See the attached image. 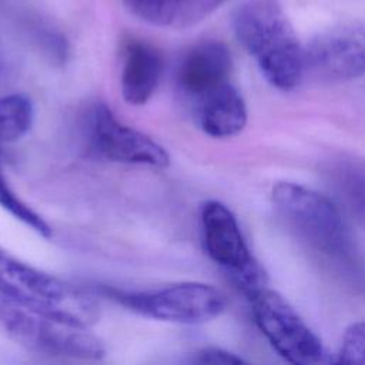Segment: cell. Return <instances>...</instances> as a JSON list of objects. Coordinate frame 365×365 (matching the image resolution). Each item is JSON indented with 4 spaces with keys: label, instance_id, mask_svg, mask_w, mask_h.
I'll return each mask as SVG.
<instances>
[{
    "label": "cell",
    "instance_id": "obj_6",
    "mask_svg": "<svg viewBox=\"0 0 365 365\" xmlns=\"http://www.w3.org/2000/svg\"><path fill=\"white\" fill-rule=\"evenodd\" d=\"M201 232L208 257L225 269L248 298L267 288V274L251 254L230 208L215 200L204 202L201 207Z\"/></svg>",
    "mask_w": 365,
    "mask_h": 365
},
{
    "label": "cell",
    "instance_id": "obj_8",
    "mask_svg": "<svg viewBox=\"0 0 365 365\" xmlns=\"http://www.w3.org/2000/svg\"><path fill=\"white\" fill-rule=\"evenodd\" d=\"M365 74V20H354L317 34L304 47V78L335 84Z\"/></svg>",
    "mask_w": 365,
    "mask_h": 365
},
{
    "label": "cell",
    "instance_id": "obj_11",
    "mask_svg": "<svg viewBox=\"0 0 365 365\" xmlns=\"http://www.w3.org/2000/svg\"><path fill=\"white\" fill-rule=\"evenodd\" d=\"M197 115L201 130L215 138L235 135L247 124L245 101L230 81L197 98Z\"/></svg>",
    "mask_w": 365,
    "mask_h": 365
},
{
    "label": "cell",
    "instance_id": "obj_10",
    "mask_svg": "<svg viewBox=\"0 0 365 365\" xmlns=\"http://www.w3.org/2000/svg\"><path fill=\"white\" fill-rule=\"evenodd\" d=\"M232 68L230 48L217 40H207L191 47L178 70V86L191 97L200 98L208 91L228 83Z\"/></svg>",
    "mask_w": 365,
    "mask_h": 365
},
{
    "label": "cell",
    "instance_id": "obj_16",
    "mask_svg": "<svg viewBox=\"0 0 365 365\" xmlns=\"http://www.w3.org/2000/svg\"><path fill=\"white\" fill-rule=\"evenodd\" d=\"M0 207L4 208L9 214H11L14 218L21 221L24 225L30 227L38 235L44 238H50L53 235V230L47 224V221L40 214H37L31 207H29L24 201H21L10 188L3 174L1 165H0Z\"/></svg>",
    "mask_w": 365,
    "mask_h": 365
},
{
    "label": "cell",
    "instance_id": "obj_5",
    "mask_svg": "<svg viewBox=\"0 0 365 365\" xmlns=\"http://www.w3.org/2000/svg\"><path fill=\"white\" fill-rule=\"evenodd\" d=\"M248 299L258 328L285 362L334 365L321 339L284 297L267 287Z\"/></svg>",
    "mask_w": 365,
    "mask_h": 365
},
{
    "label": "cell",
    "instance_id": "obj_15",
    "mask_svg": "<svg viewBox=\"0 0 365 365\" xmlns=\"http://www.w3.org/2000/svg\"><path fill=\"white\" fill-rule=\"evenodd\" d=\"M34 111L27 96L10 94L0 98V141L14 143L33 125Z\"/></svg>",
    "mask_w": 365,
    "mask_h": 365
},
{
    "label": "cell",
    "instance_id": "obj_12",
    "mask_svg": "<svg viewBox=\"0 0 365 365\" xmlns=\"http://www.w3.org/2000/svg\"><path fill=\"white\" fill-rule=\"evenodd\" d=\"M164 61L158 50L143 41H130L121 71V94L131 106H141L155 91Z\"/></svg>",
    "mask_w": 365,
    "mask_h": 365
},
{
    "label": "cell",
    "instance_id": "obj_17",
    "mask_svg": "<svg viewBox=\"0 0 365 365\" xmlns=\"http://www.w3.org/2000/svg\"><path fill=\"white\" fill-rule=\"evenodd\" d=\"M334 365H365V321L345 329Z\"/></svg>",
    "mask_w": 365,
    "mask_h": 365
},
{
    "label": "cell",
    "instance_id": "obj_14",
    "mask_svg": "<svg viewBox=\"0 0 365 365\" xmlns=\"http://www.w3.org/2000/svg\"><path fill=\"white\" fill-rule=\"evenodd\" d=\"M322 173L339 202L365 228V161L351 155L332 157Z\"/></svg>",
    "mask_w": 365,
    "mask_h": 365
},
{
    "label": "cell",
    "instance_id": "obj_1",
    "mask_svg": "<svg viewBox=\"0 0 365 365\" xmlns=\"http://www.w3.org/2000/svg\"><path fill=\"white\" fill-rule=\"evenodd\" d=\"M271 200L279 220L297 241L332 268L354 271L356 252L339 208L304 185L281 181Z\"/></svg>",
    "mask_w": 365,
    "mask_h": 365
},
{
    "label": "cell",
    "instance_id": "obj_3",
    "mask_svg": "<svg viewBox=\"0 0 365 365\" xmlns=\"http://www.w3.org/2000/svg\"><path fill=\"white\" fill-rule=\"evenodd\" d=\"M0 299L57 322L86 328L97 318V304L80 288L17 259L0 248Z\"/></svg>",
    "mask_w": 365,
    "mask_h": 365
},
{
    "label": "cell",
    "instance_id": "obj_4",
    "mask_svg": "<svg viewBox=\"0 0 365 365\" xmlns=\"http://www.w3.org/2000/svg\"><path fill=\"white\" fill-rule=\"evenodd\" d=\"M98 292L138 315L178 324L207 322L225 308L224 295L212 285L201 282H180L153 291H124L100 285Z\"/></svg>",
    "mask_w": 365,
    "mask_h": 365
},
{
    "label": "cell",
    "instance_id": "obj_18",
    "mask_svg": "<svg viewBox=\"0 0 365 365\" xmlns=\"http://www.w3.org/2000/svg\"><path fill=\"white\" fill-rule=\"evenodd\" d=\"M192 358L195 365H250L238 355L212 346L194 352Z\"/></svg>",
    "mask_w": 365,
    "mask_h": 365
},
{
    "label": "cell",
    "instance_id": "obj_9",
    "mask_svg": "<svg viewBox=\"0 0 365 365\" xmlns=\"http://www.w3.org/2000/svg\"><path fill=\"white\" fill-rule=\"evenodd\" d=\"M91 140L96 150L114 163L150 167L170 164L165 148L144 133L120 123L106 106H97L93 113Z\"/></svg>",
    "mask_w": 365,
    "mask_h": 365
},
{
    "label": "cell",
    "instance_id": "obj_13",
    "mask_svg": "<svg viewBox=\"0 0 365 365\" xmlns=\"http://www.w3.org/2000/svg\"><path fill=\"white\" fill-rule=\"evenodd\" d=\"M225 0H123L127 9L141 20L160 27H191Z\"/></svg>",
    "mask_w": 365,
    "mask_h": 365
},
{
    "label": "cell",
    "instance_id": "obj_2",
    "mask_svg": "<svg viewBox=\"0 0 365 365\" xmlns=\"http://www.w3.org/2000/svg\"><path fill=\"white\" fill-rule=\"evenodd\" d=\"M234 31L267 81L289 91L304 80V47L278 0H250L234 16Z\"/></svg>",
    "mask_w": 365,
    "mask_h": 365
},
{
    "label": "cell",
    "instance_id": "obj_7",
    "mask_svg": "<svg viewBox=\"0 0 365 365\" xmlns=\"http://www.w3.org/2000/svg\"><path fill=\"white\" fill-rule=\"evenodd\" d=\"M0 322L27 348L77 359L97 361L106 354L103 342L86 328L53 321L0 299Z\"/></svg>",
    "mask_w": 365,
    "mask_h": 365
}]
</instances>
